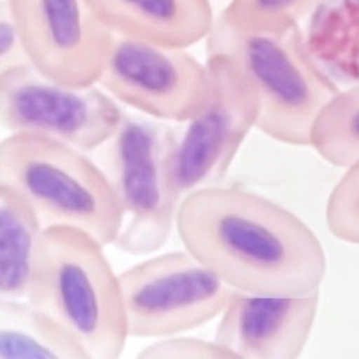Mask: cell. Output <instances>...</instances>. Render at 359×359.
<instances>
[{"label": "cell", "mask_w": 359, "mask_h": 359, "mask_svg": "<svg viewBox=\"0 0 359 359\" xmlns=\"http://www.w3.org/2000/svg\"><path fill=\"white\" fill-rule=\"evenodd\" d=\"M323 0H230L220 15L251 31H280L309 18Z\"/></svg>", "instance_id": "e0dca14e"}, {"label": "cell", "mask_w": 359, "mask_h": 359, "mask_svg": "<svg viewBox=\"0 0 359 359\" xmlns=\"http://www.w3.org/2000/svg\"><path fill=\"white\" fill-rule=\"evenodd\" d=\"M214 90L207 105L184 123L174 156V180L180 197L220 184L248 134L257 108L243 77L222 55L207 54Z\"/></svg>", "instance_id": "9c48e42d"}, {"label": "cell", "mask_w": 359, "mask_h": 359, "mask_svg": "<svg viewBox=\"0 0 359 359\" xmlns=\"http://www.w3.org/2000/svg\"><path fill=\"white\" fill-rule=\"evenodd\" d=\"M31 302L69 332L87 358L121 357L130 332L120 273L94 237L69 227H46Z\"/></svg>", "instance_id": "3957f363"}, {"label": "cell", "mask_w": 359, "mask_h": 359, "mask_svg": "<svg viewBox=\"0 0 359 359\" xmlns=\"http://www.w3.org/2000/svg\"><path fill=\"white\" fill-rule=\"evenodd\" d=\"M205 48L224 57L245 81L257 108L256 130L281 144L310 146L314 123L340 87L309 53L300 25L251 31L219 14Z\"/></svg>", "instance_id": "7a4b0ae2"}, {"label": "cell", "mask_w": 359, "mask_h": 359, "mask_svg": "<svg viewBox=\"0 0 359 359\" xmlns=\"http://www.w3.org/2000/svg\"><path fill=\"white\" fill-rule=\"evenodd\" d=\"M325 219L336 238L359 245V160L347 167L333 187L326 203Z\"/></svg>", "instance_id": "ac0fdd59"}, {"label": "cell", "mask_w": 359, "mask_h": 359, "mask_svg": "<svg viewBox=\"0 0 359 359\" xmlns=\"http://www.w3.org/2000/svg\"><path fill=\"white\" fill-rule=\"evenodd\" d=\"M320 307V290L273 296L234 290L217 317L215 339L234 359H297Z\"/></svg>", "instance_id": "8fae6325"}, {"label": "cell", "mask_w": 359, "mask_h": 359, "mask_svg": "<svg viewBox=\"0 0 359 359\" xmlns=\"http://www.w3.org/2000/svg\"><path fill=\"white\" fill-rule=\"evenodd\" d=\"M31 64L68 84H97L113 34L88 0H7Z\"/></svg>", "instance_id": "30bf717a"}, {"label": "cell", "mask_w": 359, "mask_h": 359, "mask_svg": "<svg viewBox=\"0 0 359 359\" xmlns=\"http://www.w3.org/2000/svg\"><path fill=\"white\" fill-rule=\"evenodd\" d=\"M310 146L339 168L359 160V84L340 90L325 107L314 123Z\"/></svg>", "instance_id": "2e32d148"}, {"label": "cell", "mask_w": 359, "mask_h": 359, "mask_svg": "<svg viewBox=\"0 0 359 359\" xmlns=\"http://www.w3.org/2000/svg\"><path fill=\"white\" fill-rule=\"evenodd\" d=\"M140 359H234L215 339L189 336L187 333L153 339L137 354Z\"/></svg>", "instance_id": "d6986e66"}, {"label": "cell", "mask_w": 359, "mask_h": 359, "mask_svg": "<svg viewBox=\"0 0 359 359\" xmlns=\"http://www.w3.org/2000/svg\"><path fill=\"white\" fill-rule=\"evenodd\" d=\"M124 111L100 84L62 83L32 64L0 72V124L8 134L93 153L114 135Z\"/></svg>", "instance_id": "8992f818"}, {"label": "cell", "mask_w": 359, "mask_h": 359, "mask_svg": "<svg viewBox=\"0 0 359 359\" xmlns=\"http://www.w3.org/2000/svg\"><path fill=\"white\" fill-rule=\"evenodd\" d=\"M303 34L314 61L339 87L359 84V0H323Z\"/></svg>", "instance_id": "5bb4252c"}, {"label": "cell", "mask_w": 359, "mask_h": 359, "mask_svg": "<svg viewBox=\"0 0 359 359\" xmlns=\"http://www.w3.org/2000/svg\"><path fill=\"white\" fill-rule=\"evenodd\" d=\"M0 359H88L69 332L31 300L0 297Z\"/></svg>", "instance_id": "9a60e30c"}, {"label": "cell", "mask_w": 359, "mask_h": 359, "mask_svg": "<svg viewBox=\"0 0 359 359\" xmlns=\"http://www.w3.org/2000/svg\"><path fill=\"white\" fill-rule=\"evenodd\" d=\"M0 184L18 193L46 227L83 231L105 247L118 237L123 214L100 163L69 144L27 134L0 144Z\"/></svg>", "instance_id": "277c9868"}, {"label": "cell", "mask_w": 359, "mask_h": 359, "mask_svg": "<svg viewBox=\"0 0 359 359\" xmlns=\"http://www.w3.org/2000/svg\"><path fill=\"white\" fill-rule=\"evenodd\" d=\"M46 224L13 189L0 184V297L31 300L41 266Z\"/></svg>", "instance_id": "4fadbf2b"}, {"label": "cell", "mask_w": 359, "mask_h": 359, "mask_svg": "<svg viewBox=\"0 0 359 359\" xmlns=\"http://www.w3.org/2000/svg\"><path fill=\"white\" fill-rule=\"evenodd\" d=\"M177 233L238 292L296 296L320 290L326 255L316 233L273 200L247 189L215 184L180 201Z\"/></svg>", "instance_id": "6da1fadb"}, {"label": "cell", "mask_w": 359, "mask_h": 359, "mask_svg": "<svg viewBox=\"0 0 359 359\" xmlns=\"http://www.w3.org/2000/svg\"><path fill=\"white\" fill-rule=\"evenodd\" d=\"M111 34L170 46L205 40L215 22L210 0H88Z\"/></svg>", "instance_id": "7c38bea8"}, {"label": "cell", "mask_w": 359, "mask_h": 359, "mask_svg": "<svg viewBox=\"0 0 359 359\" xmlns=\"http://www.w3.org/2000/svg\"><path fill=\"white\" fill-rule=\"evenodd\" d=\"M178 135L171 123L124 111L114 135L97 150L123 214L113 245L124 253L149 256L177 229L182 201L174 180Z\"/></svg>", "instance_id": "5b68a950"}, {"label": "cell", "mask_w": 359, "mask_h": 359, "mask_svg": "<svg viewBox=\"0 0 359 359\" xmlns=\"http://www.w3.org/2000/svg\"><path fill=\"white\" fill-rule=\"evenodd\" d=\"M130 337L189 333L217 320L234 292L197 256H149L120 273Z\"/></svg>", "instance_id": "52a82bcc"}, {"label": "cell", "mask_w": 359, "mask_h": 359, "mask_svg": "<svg viewBox=\"0 0 359 359\" xmlns=\"http://www.w3.org/2000/svg\"><path fill=\"white\" fill-rule=\"evenodd\" d=\"M120 105L167 123L184 124L214 90L207 62L189 47L113 34L98 83Z\"/></svg>", "instance_id": "ba28073f"}, {"label": "cell", "mask_w": 359, "mask_h": 359, "mask_svg": "<svg viewBox=\"0 0 359 359\" xmlns=\"http://www.w3.org/2000/svg\"><path fill=\"white\" fill-rule=\"evenodd\" d=\"M31 60L20 27L7 0L0 3V72L29 65Z\"/></svg>", "instance_id": "ffe728a7"}]
</instances>
